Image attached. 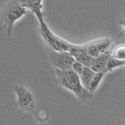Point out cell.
Here are the masks:
<instances>
[{"instance_id": "6", "label": "cell", "mask_w": 125, "mask_h": 125, "mask_svg": "<svg viewBox=\"0 0 125 125\" xmlns=\"http://www.w3.org/2000/svg\"><path fill=\"white\" fill-rule=\"evenodd\" d=\"M68 51L73 56L74 60L81 62L84 66L90 67L93 58L88 54L86 46H82L72 44Z\"/></svg>"}, {"instance_id": "13", "label": "cell", "mask_w": 125, "mask_h": 125, "mask_svg": "<svg viewBox=\"0 0 125 125\" xmlns=\"http://www.w3.org/2000/svg\"><path fill=\"white\" fill-rule=\"evenodd\" d=\"M86 47L87 53L92 58H96L101 53L94 43L89 44L88 45L86 46Z\"/></svg>"}, {"instance_id": "8", "label": "cell", "mask_w": 125, "mask_h": 125, "mask_svg": "<svg viewBox=\"0 0 125 125\" xmlns=\"http://www.w3.org/2000/svg\"><path fill=\"white\" fill-rule=\"evenodd\" d=\"M110 56L111 54L108 51L100 53L98 56L93 58L90 68L94 72H99L106 70L107 61Z\"/></svg>"}, {"instance_id": "1", "label": "cell", "mask_w": 125, "mask_h": 125, "mask_svg": "<svg viewBox=\"0 0 125 125\" xmlns=\"http://www.w3.org/2000/svg\"><path fill=\"white\" fill-rule=\"evenodd\" d=\"M55 72L62 86L74 93L78 99L85 100L91 98V93L83 87L80 76L73 70L62 71L55 68Z\"/></svg>"}, {"instance_id": "3", "label": "cell", "mask_w": 125, "mask_h": 125, "mask_svg": "<svg viewBox=\"0 0 125 125\" xmlns=\"http://www.w3.org/2000/svg\"><path fill=\"white\" fill-rule=\"evenodd\" d=\"M26 14H27L26 8L21 6L19 2L13 3L8 7L5 12V19L8 26V35H10L11 32L12 28L15 21Z\"/></svg>"}, {"instance_id": "14", "label": "cell", "mask_w": 125, "mask_h": 125, "mask_svg": "<svg viewBox=\"0 0 125 125\" xmlns=\"http://www.w3.org/2000/svg\"><path fill=\"white\" fill-rule=\"evenodd\" d=\"M112 56L114 58H116L119 60H125V49L124 46L118 47L115 51Z\"/></svg>"}, {"instance_id": "9", "label": "cell", "mask_w": 125, "mask_h": 125, "mask_svg": "<svg viewBox=\"0 0 125 125\" xmlns=\"http://www.w3.org/2000/svg\"><path fill=\"white\" fill-rule=\"evenodd\" d=\"M94 73L90 67L84 66L81 73L79 75L81 84L86 90H88V87Z\"/></svg>"}, {"instance_id": "11", "label": "cell", "mask_w": 125, "mask_h": 125, "mask_svg": "<svg viewBox=\"0 0 125 125\" xmlns=\"http://www.w3.org/2000/svg\"><path fill=\"white\" fill-rule=\"evenodd\" d=\"M125 60H119V59H117L116 58H114L111 55V56L109 57L108 61H107L106 70L108 71V72L111 71L116 68L125 65Z\"/></svg>"}, {"instance_id": "12", "label": "cell", "mask_w": 125, "mask_h": 125, "mask_svg": "<svg viewBox=\"0 0 125 125\" xmlns=\"http://www.w3.org/2000/svg\"><path fill=\"white\" fill-rule=\"evenodd\" d=\"M98 48V50L100 53H104L107 51V50L109 47V45L111 43V41L109 40H104L101 41H97L96 43H94Z\"/></svg>"}, {"instance_id": "2", "label": "cell", "mask_w": 125, "mask_h": 125, "mask_svg": "<svg viewBox=\"0 0 125 125\" xmlns=\"http://www.w3.org/2000/svg\"><path fill=\"white\" fill-rule=\"evenodd\" d=\"M41 34L48 44L55 51H68L72 44L53 34L44 22V19L39 21Z\"/></svg>"}, {"instance_id": "5", "label": "cell", "mask_w": 125, "mask_h": 125, "mask_svg": "<svg viewBox=\"0 0 125 125\" xmlns=\"http://www.w3.org/2000/svg\"><path fill=\"white\" fill-rule=\"evenodd\" d=\"M14 91L17 96L18 103L20 106L28 110L33 109L34 105V99L33 94L21 86H15Z\"/></svg>"}, {"instance_id": "10", "label": "cell", "mask_w": 125, "mask_h": 125, "mask_svg": "<svg viewBox=\"0 0 125 125\" xmlns=\"http://www.w3.org/2000/svg\"><path fill=\"white\" fill-rule=\"evenodd\" d=\"M108 73V71L106 70H104L103 71H99V72H95L93 76L92 79L91 80V82L90 83V85L88 87V91L90 93L92 94L96 91L98 86L100 84V82L102 80L105 74Z\"/></svg>"}, {"instance_id": "7", "label": "cell", "mask_w": 125, "mask_h": 125, "mask_svg": "<svg viewBox=\"0 0 125 125\" xmlns=\"http://www.w3.org/2000/svg\"><path fill=\"white\" fill-rule=\"evenodd\" d=\"M20 3L25 8L28 9L37 17L38 21L43 20V14L41 11L43 8L42 0H20Z\"/></svg>"}, {"instance_id": "15", "label": "cell", "mask_w": 125, "mask_h": 125, "mask_svg": "<svg viewBox=\"0 0 125 125\" xmlns=\"http://www.w3.org/2000/svg\"><path fill=\"white\" fill-rule=\"evenodd\" d=\"M84 67V66H83V64H81V62L75 60L72 64V66H71V70H73L75 73H76L78 75H80L83 71V70Z\"/></svg>"}, {"instance_id": "4", "label": "cell", "mask_w": 125, "mask_h": 125, "mask_svg": "<svg viewBox=\"0 0 125 125\" xmlns=\"http://www.w3.org/2000/svg\"><path fill=\"white\" fill-rule=\"evenodd\" d=\"M51 62L56 68L64 71L71 69L75 60L69 51H54L51 56Z\"/></svg>"}]
</instances>
